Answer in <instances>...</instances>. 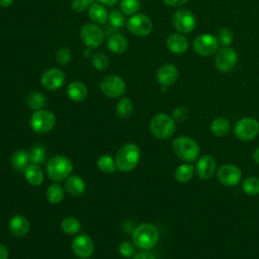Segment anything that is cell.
Wrapping results in <instances>:
<instances>
[{
	"label": "cell",
	"mask_w": 259,
	"mask_h": 259,
	"mask_svg": "<svg viewBox=\"0 0 259 259\" xmlns=\"http://www.w3.org/2000/svg\"><path fill=\"white\" fill-rule=\"evenodd\" d=\"M141 159V150L134 144L128 143L123 145L116 153L115 164L116 168L122 172L133 171L139 164Z\"/></svg>",
	"instance_id": "1"
},
{
	"label": "cell",
	"mask_w": 259,
	"mask_h": 259,
	"mask_svg": "<svg viewBox=\"0 0 259 259\" xmlns=\"http://www.w3.org/2000/svg\"><path fill=\"white\" fill-rule=\"evenodd\" d=\"M172 149L180 160L187 163L196 161L200 153V149L196 141L186 136L177 137L172 143Z\"/></svg>",
	"instance_id": "2"
},
{
	"label": "cell",
	"mask_w": 259,
	"mask_h": 259,
	"mask_svg": "<svg viewBox=\"0 0 259 259\" xmlns=\"http://www.w3.org/2000/svg\"><path fill=\"white\" fill-rule=\"evenodd\" d=\"M133 241L136 247L142 250H150L155 247L159 241V231L154 225L143 223L135 229Z\"/></svg>",
	"instance_id": "3"
},
{
	"label": "cell",
	"mask_w": 259,
	"mask_h": 259,
	"mask_svg": "<svg viewBox=\"0 0 259 259\" xmlns=\"http://www.w3.org/2000/svg\"><path fill=\"white\" fill-rule=\"evenodd\" d=\"M73 171L72 161L63 155L54 156L47 163V174L55 182L68 178Z\"/></svg>",
	"instance_id": "4"
},
{
	"label": "cell",
	"mask_w": 259,
	"mask_h": 259,
	"mask_svg": "<svg viewBox=\"0 0 259 259\" xmlns=\"http://www.w3.org/2000/svg\"><path fill=\"white\" fill-rule=\"evenodd\" d=\"M176 130V123L172 116L165 113L155 114L150 121V131L154 137L160 140H166L173 136Z\"/></svg>",
	"instance_id": "5"
},
{
	"label": "cell",
	"mask_w": 259,
	"mask_h": 259,
	"mask_svg": "<svg viewBox=\"0 0 259 259\" xmlns=\"http://www.w3.org/2000/svg\"><path fill=\"white\" fill-rule=\"evenodd\" d=\"M30 127L37 134L44 135L51 132L56 124L55 114L46 109L35 110L29 119Z\"/></svg>",
	"instance_id": "6"
},
{
	"label": "cell",
	"mask_w": 259,
	"mask_h": 259,
	"mask_svg": "<svg viewBox=\"0 0 259 259\" xmlns=\"http://www.w3.org/2000/svg\"><path fill=\"white\" fill-rule=\"evenodd\" d=\"M234 135L243 142L254 140L259 135V121L250 116L239 119L234 126Z\"/></svg>",
	"instance_id": "7"
},
{
	"label": "cell",
	"mask_w": 259,
	"mask_h": 259,
	"mask_svg": "<svg viewBox=\"0 0 259 259\" xmlns=\"http://www.w3.org/2000/svg\"><path fill=\"white\" fill-rule=\"evenodd\" d=\"M217 178L225 186H236L242 180V171L234 164H223L217 170Z\"/></svg>",
	"instance_id": "8"
},
{
	"label": "cell",
	"mask_w": 259,
	"mask_h": 259,
	"mask_svg": "<svg viewBox=\"0 0 259 259\" xmlns=\"http://www.w3.org/2000/svg\"><path fill=\"white\" fill-rule=\"evenodd\" d=\"M80 36L85 46L90 49H95L102 44L104 39V32L98 25L87 23L82 26Z\"/></svg>",
	"instance_id": "9"
},
{
	"label": "cell",
	"mask_w": 259,
	"mask_h": 259,
	"mask_svg": "<svg viewBox=\"0 0 259 259\" xmlns=\"http://www.w3.org/2000/svg\"><path fill=\"white\" fill-rule=\"evenodd\" d=\"M238 55L235 50L229 47H223L218 50L214 57V64L218 70L222 72L231 71L237 64Z\"/></svg>",
	"instance_id": "10"
},
{
	"label": "cell",
	"mask_w": 259,
	"mask_h": 259,
	"mask_svg": "<svg viewBox=\"0 0 259 259\" xmlns=\"http://www.w3.org/2000/svg\"><path fill=\"white\" fill-rule=\"evenodd\" d=\"M100 89L104 95L115 98L125 92V83L119 76L109 75L104 77L100 82Z\"/></svg>",
	"instance_id": "11"
},
{
	"label": "cell",
	"mask_w": 259,
	"mask_h": 259,
	"mask_svg": "<svg viewBox=\"0 0 259 259\" xmlns=\"http://www.w3.org/2000/svg\"><path fill=\"white\" fill-rule=\"evenodd\" d=\"M127 29L137 36L148 35L153 28L151 19L145 14H134L126 22Z\"/></svg>",
	"instance_id": "12"
},
{
	"label": "cell",
	"mask_w": 259,
	"mask_h": 259,
	"mask_svg": "<svg viewBox=\"0 0 259 259\" xmlns=\"http://www.w3.org/2000/svg\"><path fill=\"white\" fill-rule=\"evenodd\" d=\"M172 22L174 27L182 33H188L192 31L195 27V17L187 9H178L174 12L172 17Z\"/></svg>",
	"instance_id": "13"
},
{
	"label": "cell",
	"mask_w": 259,
	"mask_h": 259,
	"mask_svg": "<svg viewBox=\"0 0 259 259\" xmlns=\"http://www.w3.org/2000/svg\"><path fill=\"white\" fill-rule=\"evenodd\" d=\"M72 250L77 257L81 259H88L93 255L94 243L88 235L80 234L73 239Z\"/></svg>",
	"instance_id": "14"
},
{
	"label": "cell",
	"mask_w": 259,
	"mask_h": 259,
	"mask_svg": "<svg viewBox=\"0 0 259 259\" xmlns=\"http://www.w3.org/2000/svg\"><path fill=\"white\" fill-rule=\"evenodd\" d=\"M193 49L200 56H210L219 50L218 38L208 33L201 34L195 38Z\"/></svg>",
	"instance_id": "15"
},
{
	"label": "cell",
	"mask_w": 259,
	"mask_h": 259,
	"mask_svg": "<svg viewBox=\"0 0 259 259\" xmlns=\"http://www.w3.org/2000/svg\"><path fill=\"white\" fill-rule=\"evenodd\" d=\"M194 169L196 175L200 179L207 180L217 171V161L210 155H202L196 160Z\"/></svg>",
	"instance_id": "16"
},
{
	"label": "cell",
	"mask_w": 259,
	"mask_h": 259,
	"mask_svg": "<svg viewBox=\"0 0 259 259\" xmlns=\"http://www.w3.org/2000/svg\"><path fill=\"white\" fill-rule=\"evenodd\" d=\"M65 75L58 68H51L45 71L40 77L41 85L48 90H57L63 86Z\"/></svg>",
	"instance_id": "17"
},
{
	"label": "cell",
	"mask_w": 259,
	"mask_h": 259,
	"mask_svg": "<svg viewBox=\"0 0 259 259\" xmlns=\"http://www.w3.org/2000/svg\"><path fill=\"white\" fill-rule=\"evenodd\" d=\"M178 79V70L172 64H165L161 66L157 72V81L162 87L173 85Z\"/></svg>",
	"instance_id": "18"
},
{
	"label": "cell",
	"mask_w": 259,
	"mask_h": 259,
	"mask_svg": "<svg viewBox=\"0 0 259 259\" xmlns=\"http://www.w3.org/2000/svg\"><path fill=\"white\" fill-rule=\"evenodd\" d=\"M9 231L17 238L24 237L29 231V222L22 214H15L9 221Z\"/></svg>",
	"instance_id": "19"
},
{
	"label": "cell",
	"mask_w": 259,
	"mask_h": 259,
	"mask_svg": "<svg viewBox=\"0 0 259 259\" xmlns=\"http://www.w3.org/2000/svg\"><path fill=\"white\" fill-rule=\"evenodd\" d=\"M29 152L23 149L16 150L10 157V165L16 172H24L25 168L29 165Z\"/></svg>",
	"instance_id": "20"
},
{
	"label": "cell",
	"mask_w": 259,
	"mask_h": 259,
	"mask_svg": "<svg viewBox=\"0 0 259 259\" xmlns=\"http://www.w3.org/2000/svg\"><path fill=\"white\" fill-rule=\"evenodd\" d=\"M87 94L88 89L86 85L81 81H73L67 87L68 97L75 102L83 101L87 97Z\"/></svg>",
	"instance_id": "21"
},
{
	"label": "cell",
	"mask_w": 259,
	"mask_h": 259,
	"mask_svg": "<svg viewBox=\"0 0 259 259\" xmlns=\"http://www.w3.org/2000/svg\"><path fill=\"white\" fill-rule=\"evenodd\" d=\"M168 49L174 54H182L188 49L187 38L180 33H173L167 37L166 40Z\"/></svg>",
	"instance_id": "22"
},
{
	"label": "cell",
	"mask_w": 259,
	"mask_h": 259,
	"mask_svg": "<svg viewBox=\"0 0 259 259\" xmlns=\"http://www.w3.org/2000/svg\"><path fill=\"white\" fill-rule=\"evenodd\" d=\"M65 187L68 193L75 197L81 196L86 189L84 180L77 175H70L68 178H66Z\"/></svg>",
	"instance_id": "23"
},
{
	"label": "cell",
	"mask_w": 259,
	"mask_h": 259,
	"mask_svg": "<svg viewBox=\"0 0 259 259\" xmlns=\"http://www.w3.org/2000/svg\"><path fill=\"white\" fill-rule=\"evenodd\" d=\"M23 173L26 181L32 186H38L44 181V172L36 164H29Z\"/></svg>",
	"instance_id": "24"
},
{
	"label": "cell",
	"mask_w": 259,
	"mask_h": 259,
	"mask_svg": "<svg viewBox=\"0 0 259 259\" xmlns=\"http://www.w3.org/2000/svg\"><path fill=\"white\" fill-rule=\"evenodd\" d=\"M89 18L97 24H103L108 20V12L106 8L100 3H93L88 8Z\"/></svg>",
	"instance_id": "25"
},
{
	"label": "cell",
	"mask_w": 259,
	"mask_h": 259,
	"mask_svg": "<svg viewBox=\"0 0 259 259\" xmlns=\"http://www.w3.org/2000/svg\"><path fill=\"white\" fill-rule=\"evenodd\" d=\"M210 132L215 137H225L230 133L231 130V123L230 121L225 117H215L209 125Z\"/></svg>",
	"instance_id": "26"
},
{
	"label": "cell",
	"mask_w": 259,
	"mask_h": 259,
	"mask_svg": "<svg viewBox=\"0 0 259 259\" xmlns=\"http://www.w3.org/2000/svg\"><path fill=\"white\" fill-rule=\"evenodd\" d=\"M107 48L110 52L114 54H121L127 49V40L121 34H112L107 39Z\"/></svg>",
	"instance_id": "27"
},
{
	"label": "cell",
	"mask_w": 259,
	"mask_h": 259,
	"mask_svg": "<svg viewBox=\"0 0 259 259\" xmlns=\"http://www.w3.org/2000/svg\"><path fill=\"white\" fill-rule=\"evenodd\" d=\"M194 166L191 165L190 163H183L181 165H179L174 172V177L175 179L180 182V183H186L188 181H190L193 177L194 174Z\"/></svg>",
	"instance_id": "28"
},
{
	"label": "cell",
	"mask_w": 259,
	"mask_h": 259,
	"mask_svg": "<svg viewBox=\"0 0 259 259\" xmlns=\"http://www.w3.org/2000/svg\"><path fill=\"white\" fill-rule=\"evenodd\" d=\"M65 193L63 187L58 183L51 184L46 191V197L52 204H58L64 199Z\"/></svg>",
	"instance_id": "29"
},
{
	"label": "cell",
	"mask_w": 259,
	"mask_h": 259,
	"mask_svg": "<svg viewBox=\"0 0 259 259\" xmlns=\"http://www.w3.org/2000/svg\"><path fill=\"white\" fill-rule=\"evenodd\" d=\"M97 168L106 174H110L113 173L117 168H116V164H115V160L109 156V155H102L97 159L96 162Z\"/></svg>",
	"instance_id": "30"
},
{
	"label": "cell",
	"mask_w": 259,
	"mask_h": 259,
	"mask_svg": "<svg viewBox=\"0 0 259 259\" xmlns=\"http://www.w3.org/2000/svg\"><path fill=\"white\" fill-rule=\"evenodd\" d=\"M25 101H26L27 106L35 111V110L42 109V107L46 104V97L40 92L33 91V92H30L26 96V100Z\"/></svg>",
	"instance_id": "31"
},
{
	"label": "cell",
	"mask_w": 259,
	"mask_h": 259,
	"mask_svg": "<svg viewBox=\"0 0 259 259\" xmlns=\"http://www.w3.org/2000/svg\"><path fill=\"white\" fill-rule=\"evenodd\" d=\"M61 229L68 235H74L81 230V223L74 217H68L61 223Z\"/></svg>",
	"instance_id": "32"
},
{
	"label": "cell",
	"mask_w": 259,
	"mask_h": 259,
	"mask_svg": "<svg viewBox=\"0 0 259 259\" xmlns=\"http://www.w3.org/2000/svg\"><path fill=\"white\" fill-rule=\"evenodd\" d=\"M243 191L251 196L259 194V178L255 176H249L243 180Z\"/></svg>",
	"instance_id": "33"
},
{
	"label": "cell",
	"mask_w": 259,
	"mask_h": 259,
	"mask_svg": "<svg viewBox=\"0 0 259 259\" xmlns=\"http://www.w3.org/2000/svg\"><path fill=\"white\" fill-rule=\"evenodd\" d=\"M29 157H30L31 164L39 165V164L44 163L46 160V157H47L46 148L39 144L34 145L29 151Z\"/></svg>",
	"instance_id": "34"
},
{
	"label": "cell",
	"mask_w": 259,
	"mask_h": 259,
	"mask_svg": "<svg viewBox=\"0 0 259 259\" xmlns=\"http://www.w3.org/2000/svg\"><path fill=\"white\" fill-rule=\"evenodd\" d=\"M115 110H116L117 115L120 116L121 118L128 117L133 112V102H132V100L127 97L121 98L118 101V103L116 104Z\"/></svg>",
	"instance_id": "35"
},
{
	"label": "cell",
	"mask_w": 259,
	"mask_h": 259,
	"mask_svg": "<svg viewBox=\"0 0 259 259\" xmlns=\"http://www.w3.org/2000/svg\"><path fill=\"white\" fill-rule=\"evenodd\" d=\"M141 7L140 0H120L119 8L125 15H134Z\"/></svg>",
	"instance_id": "36"
},
{
	"label": "cell",
	"mask_w": 259,
	"mask_h": 259,
	"mask_svg": "<svg viewBox=\"0 0 259 259\" xmlns=\"http://www.w3.org/2000/svg\"><path fill=\"white\" fill-rule=\"evenodd\" d=\"M91 61H92L93 67L98 71H104L105 69H107V67L109 65L107 56L102 53H99V52L93 54Z\"/></svg>",
	"instance_id": "37"
},
{
	"label": "cell",
	"mask_w": 259,
	"mask_h": 259,
	"mask_svg": "<svg viewBox=\"0 0 259 259\" xmlns=\"http://www.w3.org/2000/svg\"><path fill=\"white\" fill-rule=\"evenodd\" d=\"M108 21H109L110 25L115 28H121L125 22L123 14L117 10L111 11L108 14Z\"/></svg>",
	"instance_id": "38"
},
{
	"label": "cell",
	"mask_w": 259,
	"mask_h": 259,
	"mask_svg": "<svg viewBox=\"0 0 259 259\" xmlns=\"http://www.w3.org/2000/svg\"><path fill=\"white\" fill-rule=\"evenodd\" d=\"M217 38L219 44H221L223 47H229L233 40V32L229 28L224 27L219 30Z\"/></svg>",
	"instance_id": "39"
},
{
	"label": "cell",
	"mask_w": 259,
	"mask_h": 259,
	"mask_svg": "<svg viewBox=\"0 0 259 259\" xmlns=\"http://www.w3.org/2000/svg\"><path fill=\"white\" fill-rule=\"evenodd\" d=\"M71 58L72 54L68 48H60L56 53V60L62 66H66L71 61Z\"/></svg>",
	"instance_id": "40"
},
{
	"label": "cell",
	"mask_w": 259,
	"mask_h": 259,
	"mask_svg": "<svg viewBox=\"0 0 259 259\" xmlns=\"http://www.w3.org/2000/svg\"><path fill=\"white\" fill-rule=\"evenodd\" d=\"M118 251L120 253V255L122 257H125V258H131V257H134L135 255V244H132L131 242H127V241H124L122 242L120 245H119V248H118Z\"/></svg>",
	"instance_id": "41"
},
{
	"label": "cell",
	"mask_w": 259,
	"mask_h": 259,
	"mask_svg": "<svg viewBox=\"0 0 259 259\" xmlns=\"http://www.w3.org/2000/svg\"><path fill=\"white\" fill-rule=\"evenodd\" d=\"M95 0H73L72 8L77 12H83L94 3Z\"/></svg>",
	"instance_id": "42"
},
{
	"label": "cell",
	"mask_w": 259,
	"mask_h": 259,
	"mask_svg": "<svg viewBox=\"0 0 259 259\" xmlns=\"http://www.w3.org/2000/svg\"><path fill=\"white\" fill-rule=\"evenodd\" d=\"M187 116H188V109L184 106L176 107L172 113V117L174 118V120H178V121H182L186 119Z\"/></svg>",
	"instance_id": "43"
},
{
	"label": "cell",
	"mask_w": 259,
	"mask_h": 259,
	"mask_svg": "<svg viewBox=\"0 0 259 259\" xmlns=\"http://www.w3.org/2000/svg\"><path fill=\"white\" fill-rule=\"evenodd\" d=\"M134 259H156V257L152 253L145 250V251H142V252H139V253L135 254Z\"/></svg>",
	"instance_id": "44"
},
{
	"label": "cell",
	"mask_w": 259,
	"mask_h": 259,
	"mask_svg": "<svg viewBox=\"0 0 259 259\" xmlns=\"http://www.w3.org/2000/svg\"><path fill=\"white\" fill-rule=\"evenodd\" d=\"M164 3L168 6H174V7H178V6H182L185 3L188 2V0H163Z\"/></svg>",
	"instance_id": "45"
},
{
	"label": "cell",
	"mask_w": 259,
	"mask_h": 259,
	"mask_svg": "<svg viewBox=\"0 0 259 259\" xmlns=\"http://www.w3.org/2000/svg\"><path fill=\"white\" fill-rule=\"evenodd\" d=\"M8 257H9V252L7 248L4 245L0 244V259H8Z\"/></svg>",
	"instance_id": "46"
},
{
	"label": "cell",
	"mask_w": 259,
	"mask_h": 259,
	"mask_svg": "<svg viewBox=\"0 0 259 259\" xmlns=\"http://www.w3.org/2000/svg\"><path fill=\"white\" fill-rule=\"evenodd\" d=\"M102 5H106V6H113L114 4H116L118 2V0H98Z\"/></svg>",
	"instance_id": "47"
},
{
	"label": "cell",
	"mask_w": 259,
	"mask_h": 259,
	"mask_svg": "<svg viewBox=\"0 0 259 259\" xmlns=\"http://www.w3.org/2000/svg\"><path fill=\"white\" fill-rule=\"evenodd\" d=\"M12 3H13V0H0V7L6 8L11 6Z\"/></svg>",
	"instance_id": "48"
},
{
	"label": "cell",
	"mask_w": 259,
	"mask_h": 259,
	"mask_svg": "<svg viewBox=\"0 0 259 259\" xmlns=\"http://www.w3.org/2000/svg\"><path fill=\"white\" fill-rule=\"evenodd\" d=\"M253 160L256 164L259 165V147H257L253 153Z\"/></svg>",
	"instance_id": "49"
},
{
	"label": "cell",
	"mask_w": 259,
	"mask_h": 259,
	"mask_svg": "<svg viewBox=\"0 0 259 259\" xmlns=\"http://www.w3.org/2000/svg\"><path fill=\"white\" fill-rule=\"evenodd\" d=\"M83 55H84V57H92L91 56V49L90 48H88V49H86L84 52H83Z\"/></svg>",
	"instance_id": "50"
}]
</instances>
